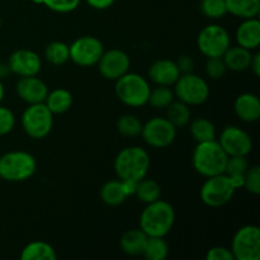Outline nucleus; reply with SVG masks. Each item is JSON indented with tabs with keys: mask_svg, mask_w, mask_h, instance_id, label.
Segmentation results:
<instances>
[{
	"mask_svg": "<svg viewBox=\"0 0 260 260\" xmlns=\"http://www.w3.org/2000/svg\"><path fill=\"white\" fill-rule=\"evenodd\" d=\"M147 74L152 83L161 86H173L180 76V71L175 61L168 58L154 61L150 65Z\"/></svg>",
	"mask_w": 260,
	"mask_h": 260,
	"instance_id": "f3484780",
	"label": "nucleus"
},
{
	"mask_svg": "<svg viewBox=\"0 0 260 260\" xmlns=\"http://www.w3.org/2000/svg\"><path fill=\"white\" fill-rule=\"evenodd\" d=\"M10 74V70H9V66H8L7 62H0V79H4L7 78L8 75Z\"/></svg>",
	"mask_w": 260,
	"mask_h": 260,
	"instance_id": "37998d69",
	"label": "nucleus"
},
{
	"mask_svg": "<svg viewBox=\"0 0 260 260\" xmlns=\"http://www.w3.org/2000/svg\"><path fill=\"white\" fill-rule=\"evenodd\" d=\"M253 52L250 50L241 47V46H230L222 55V60L225 62L228 70L241 73L250 68Z\"/></svg>",
	"mask_w": 260,
	"mask_h": 260,
	"instance_id": "aec40b11",
	"label": "nucleus"
},
{
	"mask_svg": "<svg viewBox=\"0 0 260 260\" xmlns=\"http://www.w3.org/2000/svg\"><path fill=\"white\" fill-rule=\"evenodd\" d=\"M45 104L47 108L55 114H63L73 106V95L68 89L57 88L48 91L45 99Z\"/></svg>",
	"mask_w": 260,
	"mask_h": 260,
	"instance_id": "5701e85b",
	"label": "nucleus"
},
{
	"mask_svg": "<svg viewBox=\"0 0 260 260\" xmlns=\"http://www.w3.org/2000/svg\"><path fill=\"white\" fill-rule=\"evenodd\" d=\"M57 258L55 249L45 241H32L23 248L20 253L22 260H55Z\"/></svg>",
	"mask_w": 260,
	"mask_h": 260,
	"instance_id": "393cba45",
	"label": "nucleus"
},
{
	"mask_svg": "<svg viewBox=\"0 0 260 260\" xmlns=\"http://www.w3.org/2000/svg\"><path fill=\"white\" fill-rule=\"evenodd\" d=\"M249 168L246 156H229L226 162V175H244Z\"/></svg>",
	"mask_w": 260,
	"mask_h": 260,
	"instance_id": "c9c22d12",
	"label": "nucleus"
},
{
	"mask_svg": "<svg viewBox=\"0 0 260 260\" xmlns=\"http://www.w3.org/2000/svg\"><path fill=\"white\" fill-rule=\"evenodd\" d=\"M150 164L151 160L146 150L140 146H128L117 154L113 168L118 179L137 183L146 178Z\"/></svg>",
	"mask_w": 260,
	"mask_h": 260,
	"instance_id": "f257e3e1",
	"label": "nucleus"
},
{
	"mask_svg": "<svg viewBox=\"0 0 260 260\" xmlns=\"http://www.w3.org/2000/svg\"><path fill=\"white\" fill-rule=\"evenodd\" d=\"M244 188L250 194L258 196L260 193V167L253 165L249 167L244 175Z\"/></svg>",
	"mask_w": 260,
	"mask_h": 260,
	"instance_id": "72a5a7b5",
	"label": "nucleus"
},
{
	"mask_svg": "<svg viewBox=\"0 0 260 260\" xmlns=\"http://www.w3.org/2000/svg\"><path fill=\"white\" fill-rule=\"evenodd\" d=\"M89 7L96 10H104L111 8L116 3V0H85Z\"/></svg>",
	"mask_w": 260,
	"mask_h": 260,
	"instance_id": "a19ab883",
	"label": "nucleus"
},
{
	"mask_svg": "<svg viewBox=\"0 0 260 260\" xmlns=\"http://www.w3.org/2000/svg\"><path fill=\"white\" fill-rule=\"evenodd\" d=\"M135 196L142 203L147 205V203L155 202V201L159 200L160 196H161V188H160L159 183L155 182V180L144 178L140 182H137Z\"/></svg>",
	"mask_w": 260,
	"mask_h": 260,
	"instance_id": "cd10ccee",
	"label": "nucleus"
},
{
	"mask_svg": "<svg viewBox=\"0 0 260 260\" xmlns=\"http://www.w3.org/2000/svg\"><path fill=\"white\" fill-rule=\"evenodd\" d=\"M231 46L228 30L220 24H208L201 29L197 37V47L206 57H222Z\"/></svg>",
	"mask_w": 260,
	"mask_h": 260,
	"instance_id": "1a4fd4ad",
	"label": "nucleus"
},
{
	"mask_svg": "<svg viewBox=\"0 0 260 260\" xmlns=\"http://www.w3.org/2000/svg\"><path fill=\"white\" fill-rule=\"evenodd\" d=\"M189 126L190 136L193 137L196 142H206L216 140V127L210 119L205 117H198V118L190 119L188 123Z\"/></svg>",
	"mask_w": 260,
	"mask_h": 260,
	"instance_id": "a878e982",
	"label": "nucleus"
},
{
	"mask_svg": "<svg viewBox=\"0 0 260 260\" xmlns=\"http://www.w3.org/2000/svg\"><path fill=\"white\" fill-rule=\"evenodd\" d=\"M218 144L228 156H248L253 150L251 136L238 126H226L221 131Z\"/></svg>",
	"mask_w": 260,
	"mask_h": 260,
	"instance_id": "ddd939ff",
	"label": "nucleus"
},
{
	"mask_svg": "<svg viewBox=\"0 0 260 260\" xmlns=\"http://www.w3.org/2000/svg\"><path fill=\"white\" fill-rule=\"evenodd\" d=\"M251 71L255 76H260V53H253V57H251V62H250V68Z\"/></svg>",
	"mask_w": 260,
	"mask_h": 260,
	"instance_id": "79ce46f5",
	"label": "nucleus"
},
{
	"mask_svg": "<svg viewBox=\"0 0 260 260\" xmlns=\"http://www.w3.org/2000/svg\"><path fill=\"white\" fill-rule=\"evenodd\" d=\"M23 131L33 140H42L50 135L53 127V113L45 102L29 104L20 118Z\"/></svg>",
	"mask_w": 260,
	"mask_h": 260,
	"instance_id": "423d86ee",
	"label": "nucleus"
},
{
	"mask_svg": "<svg viewBox=\"0 0 260 260\" xmlns=\"http://www.w3.org/2000/svg\"><path fill=\"white\" fill-rule=\"evenodd\" d=\"M175 222V211L169 202L157 200L147 203L140 216V229L147 236L165 238Z\"/></svg>",
	"mask_w": 260,
	"mask_h": 260,
	"instance_id": "f03ea898",
	"label": "nucleus"
},
{
	"mask_svg": "<svg viewBox=\"0 0 260 260\" xmlns=\"http://www.w3.org/2000/svg\"><path fill=\"white\" fill-rule=\"evenodd\" d=\"M147 238H149V236H147L141 229H132V230L126 231V233L121 236V241H119L121 249L123 250V253L127 254V255H142L145 245H146Z\"/></svg>",
	"mask_w": 260,
	"mask_h": 260,
	"instance_id": "4be33fe9",
	"label": "nucleus"
},
{
	"mask_svg": "<svg viewBox=\"0 0 260 260\" xmlns=\"http://www.w3.org/2000/svg\"><path fill=\"white\" fill-rule=\"evenodd\" d=\"M15 90L18 96L28 104L42 103L50 91L47 84L37 78V75L19 78L15 85Z\"/></svg>",
	"mask_w": 260,
	"mask_h": 260,
	"instance_id": "dca6fc26",
	"label": "nucleus"
},
{
	"mask_svg": "<svg viewBox=\"0 0 260 260\" xmlns=\"http://www.w3.org/2000/svg\"><path fill=\"white\" fill-rule=\"evenodd\" d=\"M15 127V116L12 109L0 106V137L10 134Z\"/></svg>",
	"mask_w": 260,
	"mask_h": 260,
	"instance_id": "4c0bfd02",
	"label": "nucleus"
},
{
	"mask_svg": "<svg viewBox=\"0 0 260 260\" xmlns=\"http://www.w3.org/2000/svg\"><path fill=\"white\" fill-rule=\"evenodd\" d=\"M169 254V245L164 238L149 236L142 255L147 260H165Z\"/></svg>",
	"mask_w": 260,
	"mask_h": 260,
	"instance_id": "c756f323",
	"label": "nucleus"
},
{
	"mask_svg": "<svg viewBox=\"0 0 260 260\" xmlns=\"http://www.w3.org/2000/svg\"><path fill=\"white\" fill-rule=\"evenodd\" d=\"M206 260H235L230 249L225 246H213L206 254Z\"/></svg>",
	"mask_w": 260,
	"mask_h": 260,
	"instance_id": "58836bf2",
	"label": "nucleus"
},
{
	"mask_svg": "<svg viewBox=\"0 0 260 260\" xmlns=\"http://www.w3.org/2000/svg\"><path fill=\"white\" fill-rule=\"evenodd\" d=\"M150 90L151 88L149 85V81L144 76L136 73H129V71L117 79L116 86H114V91L119 102L132 108L146 106Z\"/></svg>",
	"mask_w": 260,
	"mask_h": 260,
	"instance_id": "39448f33",
	"label": "nucleus"
},
{
	"mask_svg": "<svg viewBox=\"0 0 260 260\" xmlns=\"http://www.w3.org/2000/svg\"><path fill=\"white\" fill-rule=\"evenodd\" d=\"M175 63H177L180 74L193 73V70H194V60H193L192 56H189V55L179 56V57H178V60L175 61Z\"/></svg>",
	"mask_w": 260,
	"mask_h": 260,
	"instance_id": "ea45409f",
	"label": "nucleus"
},
{
	"mask_svg": "<svg viewBox=\"0 0 260 260\" xmlns=\"http://www.w3.org/2000/svg\"><path fill=\"white\" fill-rule=\"evenodd\" d=\"M4 95H5V88H4V84H3L2 79H0V103H2L3 99H4Z\"/></svg>",
	"mask_w": 260,
	"mask_h": 260,
	"instance_id": "c03bdc74",
	"label": "nucleus"
},
{
	"mask_svg": "<svg viewBox=\"0 0 260 260\" xmlns=\"http://www.w3.org/2000/svg\"><path fill=\"white\" fill-rule=\"evenodd\" d=\"M129 197L127 193L124 183L121 179L108 180L101 188V200L104 205L117 207L121 206Z\"/></svg>",
	"mask_w": 260,
	"mask_h": 260,
	"instance_id": "412c9836",
	"label": "nucleus"
},
{
	"mask_svg": "<svg viewBox=\"0 0 260 260\" xmlns=\"http://www.w3.org/2000/svg\"><path fill=\"white\" fill-rule=\"evenodd\" d=\"M33 3H36V4H43V0H32Z\"/></svg>",
	"mask_w": 260,
	"mask_h": 260,
	"instance_id": "a18cd8bd",
	"label": "nucleus"
},
{
	"mask_svg": "<svg viewBox=\"0 0 260 260\" xmlns=\"http://www.w3.org/2000/svg\"><path fill=\"white\" fill-rule=\"evenodd\" d=\"M96 65L103 78L116 81L122 75L128 73L131 60L124 51L112 48V50L104 51Z\"/></svg>",
	"mask_w": 260,
	"mask_h": 260,
	"instance_id": "4468645a",
	"label": "nucleus"
},
{
	"mask_svg": "<svg viewBox=\"0 0 260 260\" xmlns=\"http://www.w3.org/2000/svg\"><path fill=\"white\" fill-rule=\"evenodd\" d=\"M174 91L170 89V86L156 85V88L150 90L147 104L154 109H165L174 101Z\"/></svg>",
	"mask_w": 260,
	"mask_h": 260,
	"instance_id": "7c9ffc66",
	"label": "nucleus"
},
{
	"mask_svg": "<svg viewBox=\"0 0 260 260\" xmlns=\"http://www.w3.org/2000/svg\"><path fill=\"white\" fill-rule=\"evenodd\" d=\"M236 189L231 184L228 175L217 174L208 177L200 190V197L206 206L212 208L222 207L233 200Z\"/></svg>",
	"mask_w": 260,
	"mask_h": 260,
	"instance_id": "6e6552de",
	"label": "nucleus"
},
{
	"mask_svg": "<svg viewBox=\"0 0 260 260\" xmlns=\"http://www.w3.org/2000/svg\"><path fill=\"white\" fill-rule=\"evenodd\" d=\"M234 111L240 121L254 123L260 118V99L253 93H243L236 96Z\"/></svg>",
	"mask_w": 260,
	"mask_h": 260,
	"instance_id": "a211bd4d",
	"label": "nucleus"
},
{
	"mask_svg": "<svg viewBox=\"0 0 260 260\" xmlns=\"http://www.w3.org/2000/svg\"><path fill=\"white\" fill-rule=\"evenodd\" d=\"M200 10L208 19H221L228 14L225 0H201Z\"/></svg>",
	"mask_w": 260,
	"mask_h": 260,
	"instance_id": "473e14b6",
	"label": "nucleus"
},
{
	"mask_svg": "<svg viewBox=\"0 0 260 260\" xmlns=\"http://www.w3.org/2000/svg\"><path fill=\"white\" fill-rule=\"evenodd\" d=\"M45 58L51 65L61 66L70 60L69 45L61 41H53L45 48Z\"/></svg>",
	"mask_w": 260,
	"mask_h": 260,
	"instance_id": "c85d7f7f",
	"label": "nucleus"
},
{
	"mask_svg": "<svg viewBox=\"0 0 260 260\" xmlns=\"http://www.w3.org/2000/svg\"><path fill=\"white\" fill-rule=\"evenodd\" d=\"M141 136L152 149H165L175 141L177 128L167 117H152L142 124Z\"/></svg>",
	"mask_w": 260,
	"mask_h": 260,
	"instance_id": "9b49d317",
	"label": "nucleus"
},
{
	"mask_svg": "<svg viewBox=\"0 0 260 260\" xmlns=\"http://www.w3.org/2000/svg\"><path fill=\"white\" fill-rule=\"evenodd\" d=\"M167 118L175 128H183L190 122L189 106L180 101H173L167 107Z\"/></svg>",
	"mask_w": 260,
	"mask_h": 260,
	"instance_id": "bb28decb",
	"label": "nucleus"
},
{
	"mask_svg": "<svg viewBox=\"0 0 260 260\" xmlns=\"http://www.w3.org/2000/svg\"><path fill=\"white\" fill-rule=\"evenodd\" d=\"M81 0H43V5L56 13H71L80 5Z\"/></svg>",
	"mask_w": 260,
	"mask_h": 260,
	"instance_id": "e433bc0d",
	"label": "nucleus"
},
{
	"mask_svg": "<svg viewBox=\"0 0 260 260\" xmlns=\"http://www.w3.org/2000/svg\"><path fill=\"white\" fill-rule=\"evenodd\" d=\"M226 70H228V68L223 62L222 57H208L207 61H206L205 71L206 75L210 79L218 80V79L225 75Z\"/></svg>",
	"mask_w": 260,
	"mask_h": 260,
	"instance_id": "f704fd0d",
	"label": "nucleus"
},
{
	"mask_svg": "<svg viewBox=\"0 0 260 260\" xmlns=\"http://www.w3.org/2000/svg\"><path fill=\"white\" fill-rule=\"evenodd\" d=\"M228 154L223 151L217 140L198 142L192 154V165L196 172L208 178L225 173Z\"/></svg>",
	"mask_w": 260,
	"mask_h": 260,
	"instance_id": "7ed1b4c3",
	"label": "nucleus"
},
{
	"mask_svg": "<svg viewBox=\"0 0 260 260\" xmlns=\"http://www.w3.org/2000/svg\"><path fill=\"white\" fill-rule=\"evenodd\" d=\"M228 13L240 19L256 18L260 12V0H225Z\"/></svg>",
	"mask_w": 260,
	"mask_h": 260,
	"instance_id": "b1692460",
	"label": "nucleus"
},
{
	"mask_svg": "<svg viewBox=\"0 0 260 260\" xmlns=\"http://www.w3.org/2000/svg\"><path fill=\"white\" fill-rule=\"evenodd\" d=\"M173 86L175 98L189 107L201 106L210 96V86L207 81L193 73L180 74Z\"/></svg>",
	"mask_w": 260,
	"mask_h": 260,
	"instance_id": "0eeeda50",
	"label": "nucleus"
},
{
	"mask_svg": "<svg viewBox=\"0 0 260 260\" xmlns=\"http://www.w3.org/2000/svg\"><path fill=\"white\" fill-rule=\"evenodd\" d=\"M142 122L134 114H123L117 121V129L124 137H137L141 135Z\"/></svg>",
	"mask_w": 260,
	"mask_h": 260,
	"instance_id": "2f4dec72",
	"label": "nucleus"
},
{
	"mask_svg": "<svg viewBox=\"0 0 260 260\" xmlns=\"http://www.w3.org/2000/svg\"><path fill=\"white\" fill-rule=\"evenodd\" d=\"M7 63L10 73L15 74L19 78L38 75L42 69V60L40 56L35 51L27 48H20L12 52Z\"/></svg>",
	"mask_w": 260,
	"mask_h": 260,
	"instance_id": "2eb2a0df",
	"label": "nucleus"
},
{
	"mask_svg": "<svg viewBox=\"0 0 260 260\" xmlns=\"http://www.w3.org/2000/svg\"><path fill=\"white\" fill-rule=\"evenodd\" d=\"M70 60L80 68H90L98 63L104 52L101 40L94 36H83L69 45Z\"/></svg>",
	"mask_w": 260,
	"mask_h": 260,
	"instance_id": "f8f14e48",
	"label": "nucleus"
},
{
	"mask_svg": "<svg viewBox=\"0 0 260 260\" xmlns=\"http://www.w3.org/2000/svg\"><path fill=\"white\" fill-rule=\"evenodd\" d=\"M231 253L235 260L260 259V229L256 225H245L233 238Z\"/></svg>",
	"mask_w": 260,
	"mask_h": 260,
	"instance_id": "9d476101",
	"label": "nucleus"
},
{
	"mask_svg": "<svg viewBox=\"0 0 260 260\" xmlns=\"http://www.w3.org/2000/svg\"><path fill=\"white\" fill-rule=\"evenodd\" d=\"M37 161L27 151H9L0 156V178L5 182H25L35 175Z\"/></svg>",
	"mask_w": 260,
	"mask_h": 260,
	"instance_id": "20e7f679",
	"label": "nucleus"
},
{
	"mask_svg": "<svg viewBox=\"0 0 260 260\" xmlns=\"http://www.w3.org/2000/svg\"><path fill=\"white\" fill-rule=\"evenodd\" d=\"M236 42L246 50L254 51L260 45V22L258 18L243 19L241 24L236 28Z\"/></svg>",
	"mask_w": 260,
	"mask_h": 260,
	"instance_id": "6ab92c4d",
	"label": "nucleus"
},
{
	"mask_svg": "<svg viewBox=\"0 0 260 260\" xmlns=\"http://www.w3.org/2000/svg\"><path fill=\"white\" fill-rule=\"evenodd\" d=\"M0 28H2V20H0Z\"/></svg>",
	"mask_w": 260,
	"mask_h": 260,
	"instance_id": "49530a36",
	"label": "nucleus"
}]
</instances>
